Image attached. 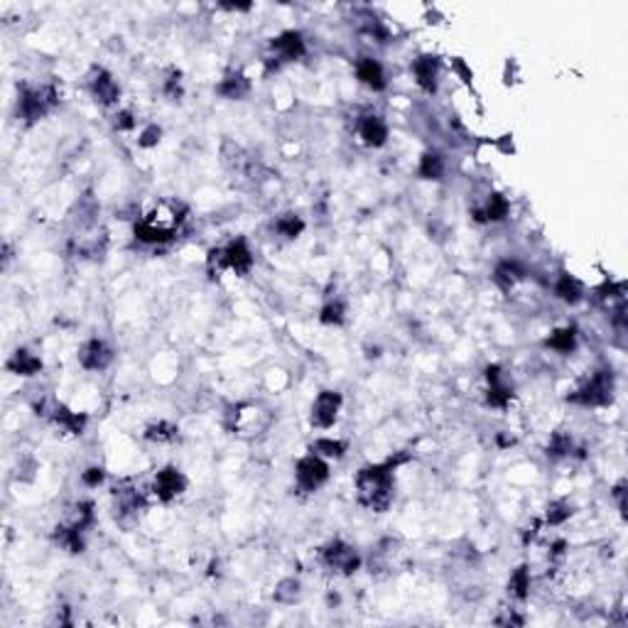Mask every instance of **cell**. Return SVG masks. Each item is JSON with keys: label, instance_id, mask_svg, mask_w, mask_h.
I'll return each instance as SVG.
<instances>
[{"label": "cell", "instance_id": "22", "mask_svg": "<svg viewBox=\"0 0 628 628\" xmlns=\"http://www.w3.org/2000/svg\"><path fill=\"white\" fill-rule=\"evenodd\" d=\"M418 175L422 180H442L444 175V158L440 153H425L420 158Z\"/></svg>", "mask_w": 628, "mask_h": 628}, {"label": "cell", "instance_id": "19", "mask_svg": "<svg viewBox=\"0 0 628 628\" xmlns=\"http://www.w3.org/2000/svg\"><path fill=\"white\" fill-rule=\"evenodd\" d=\"M508 592L513 599H518V602H525L527 594H530V570H527L525 565L515 567L513 575H510L508 580Z\"/></svg>", "mask_w": 628, "mask_h": 628}, {"label": "cell", "instance_id": "17", "mask_svg": "<svg viewBox=\"0 0 628 628\" xmlns=\"http://www.w3.org/2000/svg\"><path fill=\"white\" fill-rule=\"evenodd\" d=\"M248 91H251V81H248L241 71L226 74L219 84V93L224 98H229V101H241L243 96H248Z\"/></svg>", "mask_w": 628, "mask_h": 628}, {"label": "cell", "instance_id": "28", "mask_svg": "<svg viewBox=\"0 0 628 628\" xmlns=\"http://www.w3.org/2000/svg\"><path fill=\"white\" fill-rule=\"evenodd\" d=\"M508 199L503 197V194H491L486 202V209H483V219L486 221H503L505 216H508Z\"/></svg>", "mask_w": 628, "mask_h": 628}, {"label": "cell", "instance_id": "33", "mask_svg": "<svg viewBox=\"0 0 628 628\" xmlns=\"http://www.w3.org/2000/svg\"><path fill=\"white\" fill-rule=\"evenodd\" d=\"M221 155H224V163L229 165V168H241L243 165V150L236 145V143L226 140L224 143V150H221Z\"/></svg>", "mask_w": 628, "mask_h": 628}, {"label": "cell", "instance_id": "29", "mask_svg": "<svg viewBox=\"0 0 628 628\" xmlns=\"http://www.w3.org/2000/svg\"><path fill=\"white\" fill-rule=\"evenodd\" d=\"M275 231L285 238H297L299 233L304 231V221L299 219L297 214H282L280 219L275 221Z\"/></svg>", "mask_w": 628, "mask_h": 628}, {"label": "cell", "instance_id": "26", "mask_svg": "<svg viewBox=\"0 0 628 628\" xmlns=\"http://www.w3.org/2000/svg\"><path fill=\"white\" fill-rule=\"evenodd\" d=\"M177 437H180V430H177L175 425H170V422H153L145 430V440L158 442V444L175 442Z\"/></svg>", "mask_w": 628, "mask_h": 628}, {"label": "cell", "instance_id": "30", "mask_svg": "<svg viewBox=\"0 0 628 628\" xmlns=\"http://www.w3.org/2000/svg\"><path fill=\"white\" fill-rule=\"evenodd\" d=\"M572 515V505L567 501H552L547 505V513H545V523L547 525H562L565 520H570Z\"/></svg>", "mask_w": 628, "mask_h": 628}, {"label": "cell", "instance_id": "13", "mask_svg": "<svg viewBox=\"0 0 628 628\" xmlns=\"http://www.w3.org/2000/svg\"><path fill=\"white\" fill-rule=\"evenodd\" d=\"M359 135L364 140V145L369 148H381L388 140V125L381 115H366L359 125Z\"/></svg>", "mask_w": 628, "mask_h": 628}, {"label": "cell", "instance_id": "39", "mask_svg": "<svg viewBox=\"0 0 628 628\" xmlns=\"http://www.w3.org/2000/svg\"><path fill=\"white\" fill-rule=\"evenodd\" d=\"M496 148L501 150L503 155H513L515 153V145H513V135H501L496 140Z\"/></svg>", "mask_w": 628, "mask_h": 628}, {"label": "cell", "instance_id": "16", "mask_svg": "<svg viewBox=\"0 0 628 628\" xmlns=\"http://www.w3.org/2000/svg\"><path fill=\"white\" fill-rule=\"evenodd\" d=\"M8 371H13L15 376H37L42 371V359L35 356V354H30L27 349H18V351L13 354V359L8 361Z\"/></svg>", "mask_w": 628, "mask_h": 628}, {"label": "cell", "instance_id": "18", "mask_svg": "<svg viewBox=\"0 0 628 628\" xmlns=\"http://www.w3.org/2000/svg\"><path fill=\"white\" fill-rule=\"evenodd\" d=\"M81 532L84 530L76 525H59L57 530H54V542L71 555L84 552V537H81Z\"/></svg>", "mask_w": 628, "mask_h": 628}, {"label": "cell", "instance_id": "12", "mask_svg": "<svg viewBox=\"0 0 628 628\" xmlns=\"http://www.w3.org/2000/svg\"><path fill=\"white\" fill-rule=\"evenodd\" d=\"M224 253H226V265H229L231 270H236L238 275H248V272H251L253 253H251V248H248V243L243 241V238L229 243V248H224Z\"/></svg>", "mask_w": 628, "mask_h": 628}, {"label": "cell", "instance_id": "9", "mask_svg": "<svg viewBox=\"0 0 628 628\" xmlns=\"http://www.w3.org/2000/svg\"><path fill=\"white\" fill-rule=\"evenodd\" d=\"M79 361L88 371H103L105 366L113 361V351H110L108 344L101 341V339H91V341H86L84 346H81Z\"/></svg>", "mask_w": 628, "mask_h": 628}, {"label": "cell", "instance_id": "36", "mask_svg": "<svg viewBox=\"0 0 628 628\" xmlns=\"http://www.w3.org/2000/svg\"><path fill=\"white\" fill-rule=\"evenodd\" d=\"M81 479H84V483H86V486L96 488V486H101V483H103V479H105V471L101 469V466H88V469L84 471V474H81Z\"/></svg>", "mask_w": 628, "mask_h": 628}, {"label": "cell", "instance_id": "34", "mask_svg": "<svg viewBox=\"0 0 628 628\" xmlns=\"http://www.w3.org/2000/svg\"><path fill=\"white\" fill-rule=\"evenodd\" d=\"M160 138H163V128L160 125H148L145 130L140 133V138H138V145L140 148H155L160 143Z\"/></svg>", "mask_w": 628, "mask_h": 628}, {"label": "cell", "instance_id": "25", "mask_svg": "<svg viewBox=\"0 0 628 628\" xmlns=\"http://www.w3.org/2000/svg\"><path fill=\"white\" fill-rule=\"evenodd\" d=\"M577 344V331L572 326H562V329H555L552 334L547 336V346L555 349L560 354H570Z\"/></svg>", "mask_w": 628, "mask_h": 628}, {"label": "cell", "instance_id": "4", "mask_svg": "<svg viewBox=\"0 0 628 628\" xmlns=\"http://www.w3.org/2000/svg\"><path fill=\"white\" fill-rule=\"evenodd\" d=\"M297 486L302 491H316L326 479H329V464L319 457V454H307L304 459L297 461Z\"/></svg>", "mask_w": 628, "mask_h": 628}, {"label": "cell", "instance_id": "31", "mask_svg": "<svg viewBox=\"0 0 628 628\" xmlns=\"http://www.w3.org/2000/svg\"><path fill=\"white\" fill-rule=\"evenodd\" d=\"M572 452V437L567 432H555L547 442V454L550 457H567Z\"/></svg>", "mask_w": 628, "mask_h": 628}, {"label": "cell", "instance_id": "11", "mask_svg": "<svg viewBox=\"0 0 628 628\" xmlns=\"http://www.w3.org/2000/svg\"><path fill=\"white\" fill-rule=\"evenodd\" d=\"M270 47L282 62H294V59L304 57V52H307L299 32H282V35H277L275 40L270 42Z\"/></svg>", "mask_w": 628, "mask_h": 628}, {"label": "cell", "instance_id": "24", "mask_svg": "<svg viewBox=\"0 0 628 628\" xmlns=\"http://www.w3.org/2000/svg\"><path fill=\"white\" fill-rule=\"evenodd\" d=\"M272 597H275L277 604H287V607H290V604L299 602V597H302V585H299V580H294V577H287V580L277 582Z\"/></svg>", "mask_w": 628, "mask_h": 628}, {"label": "cell", "instance_id": "35", "mask_svg": "<svg viewBox=\"0 0 628 628\" xmlns=\"http://www.w3.org/2000/svg\"><path fill=\"white\" fill-rule=\"evenodd\" d=\"M452 71L464 81V84H471V81H474V71H471V66L461 57H452Z\"/></svg>", "mask_w": 628, "mask_h": 628}, {"label": "cell", "instance_id": "21", "mask_svg": "<svg viewBox=\"0 0 628 628\" xmlns=\"http://www.w3.org/2000/svg\"><path fill=\"white\" fill-rule=\"evenodd\" d=\"M493 277H496V282L503 287V290H510V287H515L520 280H523L525 270L520 268L515 260H505V263H501L496 268V275H493Z\"/></svg>", "mask_w": 628, "mask_h": 628}, {"label": "cell", "instance_id": "32", "mask_svg": "<svg viewBox=\"0 0 628 628\" xmlns=\"http://www.w3.org/2000/svg\"><path fill=\"white\" fill-rule=\"evenodd\" d=\"M319 321L321 324H329V326H339L344 321V304L341 302L324 304V309H321V314H319Z\"/></svg>", "mask_w": 628, "mask_h": 628}, {"label": "cell", "instance_id": "14", "mask_svg": "<svg viewBox=\"0 0 628 628\" xmlns=\"http://www.w3.org/2000/svg\"><path fill=\"white\" fill-rule=\"evenodd\" d=\"M356 76H359L361 84L374 88V91H383V88H386V74H383V66L378 64L376 59H371V57L359 59Z\"/></svg>", "mask_w": 628, "mask_h": 628}, {"label": "cell", "instance_id": "2", "mask_svg": "<svg viewBox=\"0 0 628 628\" xmlns=\"http://www.w3.org/2000/svg\"><path fill=\"white\" fill-rule=\"evenodd\" d=\"M59 101V93L54 86H42V88H22L18 110L25 118V123H37L44 115L49 113V108H54Z\"/></svg>", "mask_w": 628, "mask_h": 628}, {"label": "cell", "instance_id": "20", "mask_svg": "<svg viewBox=\"0 0 628 628\" xmlns=\"http://www.w3.org/2000/svg\"><path fill=\"white\" fill-rule=\"evenodd\" d=\"M135 238L145 246H160V243H170L175 238V231H163V229H155V226L145 224H135Z\"/></svg>", "mask_w": 628, "mask_h": 628}, {"label": "cell", "instance_id": "1", "mask_svg": "<svg viewBox=\"0 0 628 628\" xmlns=\"http://www.w3.org/2000/svg\"><path fill=\"white\" fill-rule=\"evenodd\" d=\"M359 501L366 508L383 513L393 503V466L391 464H371L356 474Z\"/></svg>", "mask_w": 628, "mask_h": 628}, {"label": "cell", "instance_id": "10", "mask_svg": "<svg viewBox=\"0 0 628 628\" xmlns=\"http://www.w3.org/2000/svg\"><path fill=\"white\" fill-rule=\"evenodd\" d=\"M413 74L415 81L422 91H435L437 88V76H440V57L435 54H422L413 62Z\"/></svg>", "mask_w": 628, "mask_h": 628}, {"label": "cell", "instance_id": "23", "mask_svg": "<svg viewBox=\"0 0 628 628\" xmlns=\"http://www.w3.org/2000/svg\"><path fill=\"white\" fill-rule=\"evenodd\" d=\"M555 294H557V297L562 299V302H567V304H577L585 292H582V285H580V280H577V277L562 275L557 280V285H555Z\"/></svg>", "mask_w": 628, "mask_h": 628}, {"label": "cell", "instance_id": "7", "mask_svg": "<svg viewBox=\"0 0 628 628\" xmlns=\"http://www.w3.org/2000/svg\"><path fill=\"white\" fill-rule=\"evenodd\" d=\"M341 410V396L336 391H321L312 403V425L319 430L331 427Z\"/></svg>", "mask_w": 628, "mask_h": 628}, {"label": "cell", "instance_id": "5", "mask_svg": "<svg viewBox=\"0 0 628 628\" xmlns=\"http://www.w3.org/2000/svg\"><path fill=\"white\" fill-rule=\"evenodd\" d=\"M611 396H614V378L607 371H602V374L589 378L585 388H580L572 400L582 405H607L611 403Z\"/></svg>", "mask_w": 628, "mask_h": 628}, {"label": "cell", "instance_id": "8", "mask_svg": "<svg viewBox=\"0 0 628 628\" xmlns=\"http://www.w3.org/2000/svg\"><path fill=\"white\" fill-rule=\"evenodd\" d=\"M88 91L101 105H113L120 96L118 84H115V79L105 69H93L91 79H88Z\"/></svg>", "mask_w": 628, "mask_h": 628}, {"label": "cell", "instance_id": "15", "mask_svg": "<svg viewBox=\"0 0 628 628\" xmlns=\"http://www.w3.org/2000/svg\"><path fill=\"white\" fill-rule=\"evenodd\" d=\"M52 422L54 427H59L62 432H69V435H81L86 427V415L84 413H74V410L64 408V405H57L52 413Z\"/></svg>", "mask_w": 628, "mask_h": 628}, {"label": "cell", "instance_id": "37", "mask_svg": "<svg viewBox=\"0 0 628 628\" xmlns=\"http://www.w3.org/2000/svg\"><path fill=\"white\" fill-rule=\"evenodd\" d=\"M113 128L115 130H133L135 128V115L130 110H118L113 115Z\"/></svg>", "mask_w": 628, "mask_h": 628}, {"label": "cell", "instance_id": "27", "mask_svg": "<svg viewBox=\"0 0 628 628\" xmlns=\"http://www.w3.org/2000/svg\"><path fill=\"white\" fill-rule=\"evenodd\" d=\"M312 452L319 454L321 459H341L346 454V444L339 440H329V437H321L312 444Z\"/></svg>", "mask_w": 628, "mask_h": 628}, {"label": "cell", "instance_id": "38", "mask_svg": "<svg viewBox=\"0 0 628 628\" xmlns=\"http://www.w3.org/2000/svg\"><path fill=\"white\" fill-rule=\"evenodd\" d=\"M165 93L170 98H180L182 96V79H180V71H172V76L165 81Z\"/></svg>", "mask_w": 628, "mask_h": 628}, {"label": "cell", "instance_id": "6", "mask_svg": "<svg viewBox=\"0 0 628 628\" xmlns=\"http://www.w3.org/2000/svg\"><path fill=\"white\" fill-rule=\"evenodd\" d=\"M187 488V479L185 474H182L180 469H175V466H165V469H160L158 474H155V481H153V493L160 498V501H172V498L182 496Z\"/></svg>", "mask_w": 628, "mask_h": 628}, {"label": "cell", "instance_id": "3", "mask_svg": "<svg viewBox=\"0 0 628 628\" xmlns=\"http://www.w3.org/2000/svg\"><path fill=\"white\" fill-rule=\"evenodd\" d=\"M321 560H324V565L329 567V570H334L336 575H344V577L354 575L361 567V557L356 555V550L341 540L326 545V547L321 550Z\"/></svg>", "mask_w": 628, "mask_h": 628}]
</instances>
